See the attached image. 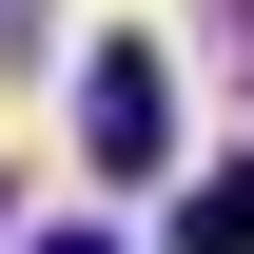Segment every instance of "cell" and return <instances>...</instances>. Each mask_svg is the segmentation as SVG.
Listing matches in <instances>:
<instances>
[{
  "label": "cell",
  "instance_id": "obj_1",
  "mask_svg": "<svg viewBox=\"0 0 254 254\" xmlns=\"http://www.w3.org/2000/svg\"><path fill=\"white\" fill-rule=\"evenodd\" d=\"M157 137H176V78L137 59V39H98V59H78V157L98 176H157Z\"/></svg>",
  "mask_w": 254,
  "mask_h": 254
},
{
  "label": "cell",
  "instance_id": "obj_2",
  "mask_svg": "<svg viewBox=\"0 0 254 254\" xmlns=\"http://www.w3.org/2000/svg\"><path fill=\"white\" fill-rule=\"evenodd\" d=\"M176 254H254V157H235V176H195V195H176Z\"/></svg>",
  "mask_w": 254,
  "mask_h": 254
},
{
  "label": "cell",
  "instance_id": "obj_3",
  "mask_svg": "<svg viewBox=\"0 0 254 254\" xmlns=\"http://www.w3.org/2000/svg\"><path fill=\"white\" fill-rule=\"evenodd\" d=\"M0 59H39V0H0Z\"/></svg>",
  "mask_w": 254,
  "mask_h": 254
},
{
  "label": "cell",
  "instance_id": "obj_4",
  "mask_svg": "<svg viewBox=\"0 0 254 254\" xmlns=\"http://www.w3.org/2000/svg\"><path fill=\"white\" fill-rule=\"evenodd\" d=\"M39 254H118V235H98V215H78V235H39Z\"/></svg>",
  "mask_w": 254,
  "mask_h": 254
}]
</instances>
